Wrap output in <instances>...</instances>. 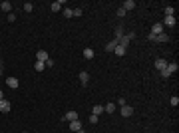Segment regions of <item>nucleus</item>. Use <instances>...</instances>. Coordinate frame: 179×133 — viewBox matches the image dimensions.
Segmentation results:
<instances>
[{"mask_svg":"<svg viewBox=\"0 0 179 133\" xmlns=\"http://www.w3.org/2000/svg\"><path fill=\"white\" fill-rule=\"evenodd\" d=\"M147 40H151V42H169L171 38H169L165 32H161V34H157V36H153V34H149L147 36Z\"/></svg>","mask_w":179,"mask_h":133,"instance_id":"f257e3e1","label":"nucleus"},{"mask_svg":"<svg viewBox=\"0 0 179 133\" xmlns=\"http://www.w3.org/2000/svg\"><path fill=\"white\" fill-rule=\"evenodd\" d=\"M131 38H135V34H134V32H129V34H123L122 38H120V46H123V48H127V44L131 42Z\"/></svg>","mask_w":179,"mask_h":133,"instance_id":"f03ea898","label":"nucleus"},{"mask_svg":"<svg viewBox=\"0 0 179 133\" xmlns=\"http://www.w3.org/2000/svg\"><path fill=\"white\" fill-rule=\"evenodd\" d=\"M76 119H80V115L76 111H68V113H64V117H62V121H68V123L76 121Z\"/></svg>","mask_w":179,"mask_h":133,"instance_id":"7ed1b4c3","label":"nucleus"},{"mask_svg":"<svg viewBox=\"0 0 179 133\" xmlns=\"http://www.w3.org/2000/svg\"><path fill=\"white\" fill-rule=\"evenodd\" d=\"M36 60L46 64V60H48V52H46V50H38V52H36Z\"/></svg>","mask_w":179,"mask_h":133,"instance_id":"20e7f679","label":"nucleus"},{"mask_svg":"<svg viewBox=\"0 0 179 133\" xmlns=\"http://www.w3.org/2000/svg\"><path fill=\"white\" fill-rule=\"evenodd\" d=\"M10 109H12L10 101H6V100H2V101H0V111H2V113H8Z\"/></svg>","mask_w":179,"mask_h":133,"instance_id":"39448f33","label":"nucleus"},{"mask_svg":"<svg viewBox=\"0 0 179 133\" xmlns=\"http://www.w3.org/2000/svg\"><path fill=\"white\" fill-rule=\"evenodd\" d=\"M161 32H163V24L161 22H157V24L151 26V34H153V36H157V34H161Z\"/></svg>","mask_w":179,"mask_h":133,"instance_id":"423d86ee","label":"nucleus"},{"mask_svg":"<svg viewBox=\"0 0 179 133\" xmlns=\"http://www.w3.org/2000/svg\"><path fill=\"white\" fill-rule=\"evenodd\" d=\"M6 86H8V88H12V89H16L20 84H18V79H16V78H12V76H10V78H6Z\"/></svg>","mask_w":179,"mask_h":133,"instance_id":"0eeeda50","label":"nucleus"},{"mask_svg":"<svg viewBox=\"0 0 179 133\" xmlns=\"http://www.w3.org/2000/svg\"><path fill=\"white\" fill-rule=\"evenodd\" d=\"M88 81H90V74L88 72H80V84H82V86H88Z\"/></svg>","mask_w":179,"mask_h":133,"instance_id":"6e6552de","label":"nucleus"},{"mask_svg":"<svg viewBox=\"0 0 179 133\" xmlns=\"http://www.w3.org/2000/svg\"><path fill=\"white\" fill-rule=\"evenodd\" d=\"M165 66H167V62H165L163 58H157V60H155V68L159 70V72H161V70H165Z\"/></svg>","mask_w":179,"mask_h":133,"instance_id":"1a4fd4ad","label":"nucleus"},{"mask_svg":"<svg viewBox=\"0 0 179 133\" xmlns=\"http://www.w3.org/2000/svg\"><path fill=\"white\" fill-rule=\"evenodd\" d=\"M122 115H123V117H129V115H134V107H129V105H123V107H122Z\"/></svg>","mask_w":179,"mask_h":133,"instance_id":"9d476101","label":"nucleus"},{"mask_svg":"<svg viewBox=\"0 0 179 133\" xmlns=\"http://www.w3.org/2000/svg\"><path fill=\"white\" fill-rule=\"evenodd\" d=\"M117 44H120V40H115V38H113V40L110 42V44H106V52H113Z\"/></svg>","mask_w":179,"mask_h":133,"instance_id":"9b49d317","label":"nucleus"},{"mask_svg":"<svg viewBox=\"0 0 179 133\" xmlns=\"http://www.w3.org/2000/svg\"><path fill=\"white\" fill-rule=\"evenodd\" d=\"M122 8H123L125 12H127V10H134V8H135V2H134V0H125Z\"/></svg>","mask_w":179,"mask_h":133,"instance_id":"f8f14e48","label":"nucleus"},{"mask_svg":"<svg viewBox=\"0 0 179 133\" xmlns=\"http://www.w3.org/2000/svg\"><path fill=\"white\" fill-rule=\"evenodd\" d=\"M92 113H94V115H98V117H100L101 113H103V105H100V103H96V105H94V109H92Z\"/></svg>","mask_w":179,"mask_h":133,"instance_id":"ddd939ff","label":"nucleus"},{"mask_svg":"<svg viewBox=\"0 0 179 133\" xmlns=\"http://www.w3.org/2000/svg\"><path fill=\"white\" fill-rule=\"evenodd\" d=\"M70 129H72V131H80V129H82V121H80V119L72 121L70 123Z\"/></svg>","mask_w":179,"mask_h":133,"instance_id":"4468645a","label":"nucleus"},{"mask_svg":"<svg viewBox=\"0 0 179 133\" xmlns=\"http://www.w3.org/2000/svg\"><path fill=\"white\" fill-rule=\"evenodd\" d=\"M125 50H127V48H123V46H115V50H113V54L115 56H125Z\"/></svg>","mask_w":179,"mask_h":133,"instance_id":"2eb2a0df","label":"nucleus"},{"mask_svg":"<svg viewBox=\"0 0 179 133\" xmlns=\"http://www.w3.org/2000/svg\"><path fill=\"white\" fill-rule=\"evenodd\" d=\"M94 56H96V52H94L92 48H86V50H84V58H86V60H92Z\"/></svg>","mask_w":179,"mask_h":133,"instance_id":"dca6fc26","label":"nucleus"},{"mask_svg":"<svg viewBox=\"0 0 179 133\" xmlns=\"http://www.w3.org/2000/svg\"><path fill=\"white\" fill-rule=\"evenodd\" d=\"M62 6H64V2H62V0H56V2L52 4V10H54V12H60V10H62Z\"/></svg>","mask_w":179,"mask_h":133,"instance_id":"f3484780","label":"nucleus"},{"mask_svg":"<svg viewBox=\"0 0 179 133\" xmlns=\"http://www.w3.org/2000/svg\"><path fill=\"white\" fill-rule=\"evenodd\" d=\"M34 70H36V72H44V70H46V64H44V62H38V60H36Z\"/></svg>","mask_w":179,"mask_h":133,"instance_id":"a211bd4d","label":"nucleus"},{"mask_svg":"<svg viewBox=\"0 0 179 133\" xmlns=\"http://www.w3.org/2000/svg\"><path fill=\"white\" fill-rule=\"evenodd\" d=\"M103 111H108V113H113V111H115V103H112V101H110L108 105H103Z\"/></svg>","mask_w":179,"mask_h":133,"instance_id":"6ab92c4d","label":"nucleus"},{"mask_svg":"<svg viewBox=\"0 0 179 133\" xmlns=\"http://www.w3.org/2000/svg\"><path fill=\"white\" fill-rule=\"evenodd\" d=\"M0 8H2V10H4V12H10V8H12V4H10V2H8V0H4V2H2V4H0Z\"/></svg>","mask_w":179,"mask_h":133,"instance_id":"aec40b11","label":"nucleus"},{"mask_svg":"<svg viewBox=\"0 0 179 133\" xmlns=\"http://www.w3.org/2000/svg\"><path fill=\"white\" fill-rule=\"evenodd\" d=\"M122 36H123V26H122V24H120V26L115 28V40H120Z\"/></svg>","mask_w":179,"mask_h":133,"instance_id":"412c9836","label":"nucleus"},{"mask_svg":"<svg viewBox=\"0 0 179 133\" xmlns=\"http://www.w3.org/2000/svg\"><path fill=\"white\" fill-rule=\"evenodd\" d=\"M165 70H167L169 74H173V72H177V64H175V62H173V64H167V66H165Z\"/></svg>","mask_w":179,"mask_h":133,"instance_id":"4be33fe9","label":"nucleus"},{"mask_svg":"<svg viewBox=\"0 0 179 133\" xmlns=\"http://www.w3.org/2000/svg\"><path fill=\"white\" fill-rule=\"evenodd\" d=\"M165 24L167 26H175V16H165Z\"/></svg>","mask_w":179,"mask_h":133,"instance_id":"5701e85b","label":"nucleus"},{"mask_svg":"<svg viewBox=\"0 0 179 133\" xmlns=\"http://www.w3.org/2000/svg\"><path fill=\"white\" fill-rule=\"evenodd\" d=\"M175 14V8L173 6H165V16H173Z\"/></svg>","mask_w":179,"mask_h":133,"instance_id":"b1692460","label":"nucleus"},{"mask_svg":"<svg viewBox=\"0 0 179 133\" xmlns=\"http://www.w3.org/2000/svg\"><path fill=\"white\" fill-rule=\"evenodd\" d=\"M34 10V4L32 2H26V4H24V12H32Z\"/></svg>","mask_w":179,"mask_h":133,"instance_id":"393cba45","label":"nucleus"},{"mask_svg":"<svg viewBox=\"0 0 179 133\" xmlns=\"http://www.w3.org/2000/svg\"><path fill=\"white\" fill-rule=\"evenodd\" d=\"M169 103H171L173 107H177V105H179V97H177V95H173V97L169 100Z\"/></svg>","mask_w":179,"mask_h":133,"instance_id":"a878e982","label":"nucleus"},{"mask_svg":"<svg viewBox=\"0 0 179 133\" xmlns=\"http://www.w3.org/2000/svg\"><path fill=\"white\" fill-rule=\"evenodd\" d=\"M64 16H66V18H72V16H74V10H72V8H64Z\"/></svg>","mask_w":179,"mask_h":133,"instance_id":"bb28decb","label":"nucleus"},{"mask_svg":"<svg viewBox=\"0 0 179 133\" xmlns=\"http://www.w3.org/2000/svg\"><path fill=\"white\" fill-rule=\"evenodd\" d=\"M115 16H117V18H123V16H125V10H123V8H117Z\"/></svg>","mask_w":179,"mask_h":133,"instance_id":"cd10ccee","label":"nucleus"},{"mask_svg":"<svg viewBox=\"0 0 179 133\" xmlns=\"http://www.w3.org/2000/svg\"><path fill=\"white\" fill-rule=\"evenodd\" d=\"M98 119H100V117H98V115H94V113H92V115H90V123H94V125H96V123H98Z\"/></svg>","mask_w":179,"mask_h":133,"instance_id":"c85d7f7f","label":"nucleus"},{"mask_svg":"<svg viewBox=\"0 0 179 133\" xmlns=\"http://www.w3.org/2000/svg\"><path fill=\"white\" fill-rule=\"evenodd\" d=\"M169 76H171V74H169L167 70H161V78H163V79H167Z\"/></svg>","mask_w":179,"mask_h":133,"instance_id":"c756f323","label":"nucleus"},{"mask_svg":"<svg viewBox=\"0 0 179 133\" xmlns=\"http://www.w3.org/2000/svg\"><path fill=\"white\" fill-rule=\"evenodd\" d=\"M117 105H120V107H123V105H127V101L123 100V97H120V100H117Z\"/></svg>","mask_w":179,"mask_h":133,"instance_id":"7c9ffc66","label":"nucleus"},{"mask_svg":"<svg viewBox=\"0 0 179 133\" xmlns=\"http://www.w3.org/2000/svg\"><path fill=\"white\" fill-rule=\"evenodd\" d=\"M46 68H54V60L48 58V60H46Z\"/></svg>","mask_w":179,"mask_h":133,"instance_id":"2f4dec72","label":"nucleus"},{"mask_svg":"<svg viewBox=\"0 0 179 133\" xmlns=\"http://www.w3.org/2000/svg\"><path fill=\"white\" fill-rule=\"evenodd\" d=\"M14 20H16V14L10 12V14H8V22H14Z\"/></svg>","mask_w":179,"mask_h":133,"instance_id":"473e14b6","label":"nucleus"},{"mask_svg":"<svg viewBox=\"0 0 179 133\" xmlns=\"http://www.w3.org/2000/svg\"><path fill=\"white\" fill-rule=\"evenodd\" d=\"M82 12H84L82 8H76V10H74V16H82Z\"/></svg>","mask_w":179,"mask_h":133,"instance_id":"72a5a7b5","label":"nucleus"},{"mask_svg":"<svg viewBox=\"0 0 179 133\" xmlns=\"http://www.w3.org/2000/svg\"><path fill=\"white\" fill-rule=\"evenodd\" d=\"M4 74V66H2V60H0V76Z\"/></svg>","mask_w":179,"mask_h":133,"instance_id":"f704fd0d","label":"nucleus"},{"mask_svg":"<svg viewBox=\"0 0 179 133\" xmlns=\"http://www.w3.org/2000/svg\"><path fill=\"white\" fill-rule=\"evenodd\" d=\"M4 100V91H2V89H0V101Z\"/></svg>","mask_w":179,"mask_h":133,"instance_id":"c9c22d12","label":"nucleus"},{"mask_svg":"<svg viewBox=\"0 0 179 133\" xmlns=\"http://www.w3.org/2000/svg\"><path fill=\"white\" fill-rule=\"evenodd\" d=\"M22 133H28V131H22Z\"/></svg>","mask_w":179,"mask_h":133,"instance_id":"e433bc0d","label":"nucleus"}]
</instances>
